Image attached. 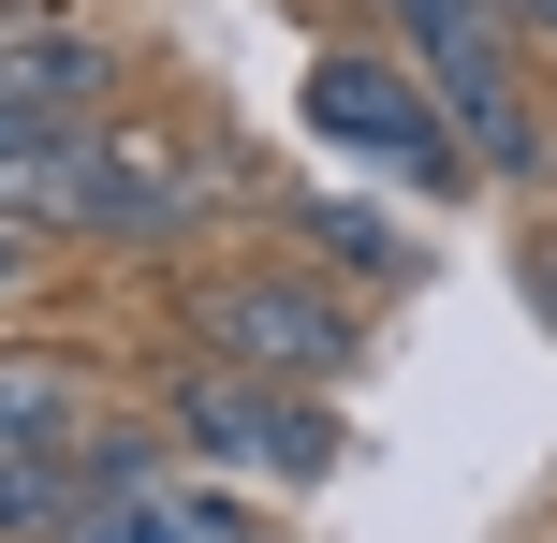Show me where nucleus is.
I'll return each instance as SVG.
<instances>
[{"label": "nucleus", "mask_w": 557, "mask_h": 543, "mask_svg": "<svg viewBox=\"0 0 557 543\" xmlns=\"http://www.w3.org/2000/svg\"><path fill=\"white\" fill-rule=\"evenodd\" d=\"M162 441H191V456H221V470H264V485H323L352 427L323 411V382H264V368L191 353V368L162 382Z\"/></svg>", "instance_id": "nucleus-1"}, {"label": "nucleus", "mask_w": 557, "mask_h": 543, "mask_svg": "<svg viewBox=\"0 0 557 543\" xmlns=\"http://www.w3.org/2000/svg\"><path fill=\"white\" fill-rule=\"evenodd\" d=\"M191 353H221V368H264V382H352L367 368V309L337 280H294V264H235V280L191 294Z\"/></svg>", "instance_id": "nucleus-2"}, {"label": "nucleus", "mask_w": 557, "mask_h": 543, "mask_svg": "<svg viewBox=\"0 0 557 543\" xmlns=\"http://www.w3.org/2000/svg\"><path fill=\"white\" fill-rule=\"evenodd\" d=\"M308 133L352 147V162H396L411 192H470V147L441 133V88L411 74V45H323L308 59Z\"/></svg>", "instance_id": "nucleus-3"}, {"label": "nucleus", "mask_w": 557, "mask_h": 543, "mask_svg": "<svg viewBox=\"0 0 557 543\" xmlns=\"http://www.w3.org/2000/svg\"><path fill=\"white\" fill-rule=\"evenodd\" d=\"M411 74L441 88V133L470 147V176H543L557 133H543V88L513 74V15H470L441 45H411Z\"/></svg>", "instance_id": "nucleus-4"}, {"label": "nucleus", "mask_w": 557, "mask_h": 543, "mask_svg": "<svg viewBox=\"0 0 557 543\" xmlns=\"http://www.w3.org/2000/svg\"><path fill=\"white\" fill-rule=\"evenodd\" d=\"M59 543H278L250 499H221V485H176V470H133V485H88V515L59 529Z\"/></svg>", "instance_id": "nucleus-5"}, {"label": "nucleus", "mask_w": 557, "mask_h": 543, "mask_svg": "<svg viewBox=\"0 0 557 543\" xmlns=\"http://www.w3.org/2000/svg\"><path fill=\"white\" fill-rule=\"evenodd\" d=\"M74 235H117V250H176L191 235V162L147 133H88V221Z\"/></svg>", "instance_id": "nucleus-6"}, {"label": "nucleus", "mask_w": 557, "mask_h": 543, "mask_svg": "<svg viewBox=\"0 0 557 543\" xmlns=\"http://www.w3.org/2000/svg\"><path fill=\"white\" fill-rule=\"evenodd\" d=\"M117 59L103 45H74V29H45V0H15L0 15V103H59V118H88V88H103Z\"/></svg>", "instance_id": "nucleus-7"}, {"label": "nucleus", "mask_w": 557, "mask_h": 543, "mask_svg": "<svg viewBox=\"0 0 557 543\" xmlns=\"http://www.w3.org/2000/svg\"><path fill=\"white\" fill-rule=\"evenodd\" d=\"M74 515H88L74 441H0V543H59Z\"/></svg>", "instance_id": "nucleus-8"}, {"label": "nucleus", "mask_w": 557, "mask_h": 543, "mask_svg": "<svg viewBox=\"0 0 557 543\" xmlns=\"http://www.w3.org/2000/svg\"><path fill=\"white\" fill-rule=\"evenodd\" d=\"M294 235H308V250H323V264H352V280H411V235H396V221H367V206L352 192H294Z\"/></svg>", "instance_id": "nucleus-9"}, {"label": "nucleus", "mask_w": 557, "mask_h": 543, "mask_svg": "<svg viewBox=\"0 0 557 543\" xmlns=\"http://www.w3.org/2000/svg\"><path fill=\"white\" fill-rule=\"evenodd\" d=\"M0 441H74V397H59L45 368H15L0 382Z\"/></svg>", "instance_id": "nucleus-10"}, {"label": "nucleus", "mask_w": 557, "mask_h": 543, "mask_svg": "<svg viewBox=\"0 0 557 543\" xmlns=\"http://www.w3.org/2000/svg\"><path fill=\"white\" fill-rule=\"evenodd\" d=\"M367 15H382L396 45H441V29H470V15H499V0H367Z\"/></svg>", "instance_id": "nucleus-11"}, {"label": "nucleus", "mask_w": 557, "mask_h": 543, "mask_svg": "<svg viewBox=\"0 0 557 543\" xmlns=\"http://www.w3.org/2000/svg\"><path fill=\"white\" fill-rule=\"evenodd\" d=\"M29 294H45V235L0 221V309H29Z\"/></svg>", "instance_id": "nucleus-12"}, {"label": "nucleus", "mask_w": 557, "mask_h": 543, "mask_svg": "<svg viewBox=\"0 0 557 543\" xmlns=\"http://www.w3.org/2000/svg\"><path fill=\"white\" fill-rule=\"evenodd\" d=\"M499 15H513V29H543V45H557V0H499Z\"/></svg>", "instance_id": "nucleus-13"}, {"label": "nucleus", "mask_w": 557, "mask_h": 543, "mask_svg": "<svg viewBox=\"0 0 557 543\" xmlns=\"http://www.w3.org/2000/svg\"><path fill=\"white\" fill-rule=\"evenodd\" d=\"M543 309H557V250H543Z\"/></svg>", "instance_id": "nucleus-14"}]
</instances>
